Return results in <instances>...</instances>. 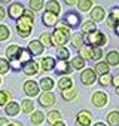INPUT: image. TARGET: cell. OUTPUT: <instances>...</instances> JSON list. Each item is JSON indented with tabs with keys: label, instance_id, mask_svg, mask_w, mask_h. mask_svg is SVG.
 Wrapping results in <instances>:
<instances>
[{
	"label": "cell",
	"instance_id": "obj_1",
	"mask_svg": "<svg viewBox=\"0 0 119 126\" xmlns=\"http://www.w3.org/2000/svg\"><path fill=\"white\" fill-rule=\"evenodd\" d=\"M69 36H70V30L69 27H66L63 22L58 24L57 28L52 33V43L54 45H60V47H63L67 42H69Z\"/></svg>",
	"mask_w": 119,
	"mask_h": 126
},
{
	"label": "cell",
	"instance_id": "obj_2",
	"mask_svg": "<svg viewBox=\"0 0 119 126\" xmlns=\"http://www.w3.org/2000/svg\"><path fill=\"white\" fill-rule=\"evenodd\" d=\"M31 30H33V18L24 14V16H21L17 21V31L21 37H27L31 34Z\"/></svg>",
	"mask_w": 119,
	"mask_h": 126
},
{
	"label": "cell",
	"instance_id": "obj_3",
	"mask_svg": "<svg viewBox=\"0 0 119 126\" xmlns=\"http://www.w3.org/2000/svg\"><path fill=\"white\" fill-rule=\"evenodd\" d=\"M86 40H88V43H89L91 47H100V46H104L106 45L107 37L104 36V33L95 30V31H92V33H89L86 36Z\"/></svg>",
	"mask_w": 119,
	"mask_h": 126
},
{
	"label": "cell",
	"instance_id": "obj_4",
	"mask_svg": "<svg viewBox=\"0 0 119 126\" xmlns=\"http://www.w3.org/2000/svg\"><path fill=\"white\" fill-rule=\"evenodd\" d=\"M24 14H25V9L21 3H12L8 9V15L15 21H18L21 16H24Z\"/></svg>",
	"mask_w": 119,
	"mask_h": 126
},
{
	"label": "cell",
	"instance_id": "obj_5",
	"mask_svg": "<svg viewBox=\"0 0 119 126\" xmlns=\"http://www.w3.org/2000/svg\"><path fill=\"white\" fill-rule=\"evenodd\" d=\"M79 22H80V18L76 12H67L63 18V24L69 28H76L79 25Z\"/></svg>",
	"mask_w": 119,
	"mask_h": 126
},
{
	"label": "cell",
	"instance_id": "obj_6",
	"mask_svg": "<svg viewBox=\"0 0 119 126\" xmlns=\"http://www.w3.org/2000/svg\"><path fill=\"white\" fill-rule=\"evenodd\" d=\"M91 120H92V114L86 110H82L78 113L76 116V123L78 126H89L91 125Z\"/></svg>",
	"mask_w": 119,
	"mask_h": 126
},
{
	"label": "cell",
	"instance_id": "obj_7",
	"mask_svg": "<svg viewBox=\"0 0 119 126\" xmlns=\"http://www.w3.org/2000/svg\"><path fill=\"white\" fill-rule=\"evenodd\" d=\"M80 80H82V83H83V85L91 86V85H92V83H95V80H97V77H95V71H94V70H91V68L83 70V71H82V74H80Z\"/></svg>",
	"mask_w": 119,
	"mask_h": 126
},
{
	"label": "cell",
	"instance_id": "obj_8",
	"mask_svg": "<svg viewBox=\"0 0 119 126\" xmlns=\"http://www.w3.org/2000/svg\"><path fill=\"white\" fill-rule=\"evenodd\" d=\"M39 83L34 82V80H27L24 83V92L28 95V96H36L39 95Z\"/></svg>",
	"mask_w": 119,
	"mask_h": 126
},
{
	"label": "cell",
	"instance_id": "obj_9",
	"mask_svg": "<svg viewBox=\"0 0 119 126\" xmlns=\"http://www.w3.org/2000/svg\"><path fill=\"white\" fill-rule=\"evenodd\" d=\"M92 104L95 107H98V108L104 107L107 104V95L104 92H101V91H95L94 95H92Z\"/></svg>",
	"mask_w": 119,
	"mask_h": 126
},
{
	"label": "cell",
	"instance_id": "obj_10",
	"mask_svg": "<svg viewBox=\"0 0 119 126\" xmlns=\"http://www.w3.org/2000/svg\"><path fill=\"white\" fill-rule=\"evenodd\" d=\"M22 70H24V73L27 74V76H33V74H37L39 73V64L36 61H28V62H25V64L22 65Z\"/></svg>",
	"mask_w": 119,
	"mask_h": 126
},
{
	"label": "cell",
	"instance_id": "obj_11",
	"mask_svg": "<svg viewBox=\"0 0 119 126\" xmlns=\"http://www.w3.org/2000/svg\"><path fill=\"white\" fill-rule=\"evenodd\" d=\"M43 49H45V46L42 45V42L40 40H31L30 42V45H28V50H30V53L31 55H42L43 53Z\"/></svg>",
	"mask_w": 119,
	"mask_h": 126
},
{
	"label": "cell",
	"instance_id": "obj_12",
	"mask_svg": "<svg viewBox=\"0 0 119 126\" xmlns=\"http://www.w3.org/2000/svg\"><path fill=\"white\" fill-rule=\"evenodd\" d=\"M55 71H57V74H70L72 71H73V68H72V65L70 64H67L66 61H60L58 64H55Z\"/></svg>",
	"mask_w": 119,
	"mask_h": 126
},
{
	"label": "cell",
	"instance_id": "obj_13",
	"mask_svg": "<svg viewBox=\"0 0 119 126\" xmlns=\"http://www.w3.org/2000/svg\"><path fill=\"white\" fill-rule=\"evenodd\" d=\"M39 101H40V104H42L43 107H51V105L55 104V95H54L52 92H45V94L40 95Z\"/></svg>",
	"mask_w": 119,
	"mask_h": 126
},
{
	"label": "cell",
	"instance_id": "obj_14",
	"mask_svg": "<svg viewBox=\"0 0 119 126\" xmlns=\"http://www.w3.org/2000/svg\"><path fill=\"white\" fill-rule=\"evenodd\" d=\"M118 24H119V8H115L110 12L109 18H107V27L109 28H115Z\"/></svg>",
	"mask_w": 119,
	"mask_h": 126
},
{
	"label": "cell",
	"instance_id": "obj_15",
	"mask_svg": "<svg viewBox=\"0 0 119 126\" xmlns=\"http://www.w3.org/2000/svg\"><path fill=\"white\" fill-rule=\"evenodd\" d=\"M70 42H72L73 47L80 49V47H83V45H85V36H83L82 33H73V36L70 37Z\"/></svg>",
	"mask_w": 119,
	"mask_h": 126
},
{
	"label": "cell",
	"instance_id": "obj_16",
	"mask_svg": "<svg viewBox=\"0 0 119 126\" xmlns=\"http://www.w3.org/2000/svg\"><path fill=\"white\" fill-rule=\"evenodd\" d=\"M20 49H21V47H20L18 45H9V46H8V49H6V56H8V59H9L11 62L18 59Z\"/></svg>",
	"mask_w": 119,
	"mask_h": 126
},
{
	"label": "cell",
	"instance_id": "obj_17",
	"mask_svg": "<svg viewBox=\"0 0 119 126\" xmlns=\"http://www.w3.org/2000/svg\"><path fill=\"white\" fill-rule=\"evenodd\" d=\"M20 104H17L15 101H9L6 105H5V113H6V116H17L18 113H20Z\"/></svg>",
	"mask_w": 119,
	"mask_h": 126
},
{
	"label": "cell",
	"instance_id": "obj_18",
	"mask_svg": "<svg viewBox=\"0 0 119 126\" xmlns=\"http://www.w3.org/2000/svg\"><path fill=\"white\" fill-rule=\"evenodd\" d=\"M94 68H95V70H94L95 74H100V76L109 74V71H110V65L107 64V62H103V61H98Z\"/></svg>",
	"mask_w": 119,
	"mask_h": 126
},
{
	"label": "cell",
	"instance_id": "obj_19",
	"mask_svg": "<svg viewBox=\"0 0 119 126\" xmlns=\"http://www.w3.org/2000/svg\"><path fill=\"white\" fill-rule=\"evenodd\" d=\"M40 64H42V70H45V71H51L52 68H55V59L54 58H51V56H45V58H42L40 59Z\"/></svg>",
	"mask_w": 119,
	"mask_h": 126
},
{
	"label": "cell",
	"instance_id": "obj_20",
	"mask_svg": "<svg viewBox=\"0 0 119 126\" xmlns=\"http://www.w3.org/2000/svg\"><path fill=\"white\" fill-rule=\"evenodd\" d=\"M31 59V53H30V50L28 49H25V47H21L20 49V53H18V62H20V64H25V62H28Z\"/></svg>",
	"mask_w": 119,
	"mask_h": 126
},
{
	"label": "cell",
	"instance_id": "obj_21",
	"mask_svg": "<svg viewBox=\"0 0 119 126\" xmlns=\"http://www.w3.org/2000/svg\"><path fill=\"white\" fill-rule=\"evenodd\" d=\"M91 18H92V21L95 22V21H103L104 19V9L101 8V6H95L92 11H91Z\"/></svg>",
	"mask_w": 119,
	"mask_h": 126
},
{
	"label": "cell",
	"instance_id": "obj_22",
	"mask_svg": "<svg viewBox=\"0 0 119 126\" xmlns=\"http://www.w3.org/2000/svg\"><path fill=\"white\" fill-rule=\"evenodd\" d=\"M45 8H46V12H51V14H55V15H58L60 11H61L60 3L57 2V0H49V2L45 5Z\"/></svg>",
	"mask_w": 119,
	"mask_h": 126
},
{
	"label": "cell",
	"instance_id": "obj_23",
	"mask_svg": "<svg viewBox=\"0 0 119 126\" xmlns=\"http://www.w3.org/2000/svg\"><path fill=\"white\" fill-rule=\"evenodd\" d=\"M42 19H43V24L46 25V27H51V25H55L57 24V15L55 14H51V12H45L43 14V16H42Z\"/></svg>",
	"mask_w": 119,
	"mask_h": 126
},
{
	"label": "cell",
	"instance_id": "obj_24",
	"mask_svg": "<svg viewBox=\"0 0 119 126\" xmlns=\"http://www.w3.org/2000/svg\"><path fill=\"white\" fill-rule=\"evenodd\" d=\"M39 86H40V89H43L45 92H51L52 88H54V80H52L51 77H43V79L40 80Z\"/></svg>",
	"mask_w": 119,
	"mask_h": 126
},
{
	"label": "cell",
	"instance_id": "obj_25",
	"mask_svg": "<svg viewBox=\"0 0 119 126\" xmlns=\"http://www.w3.org/2000/svg\"><path fill=\"white\" fill-rule=\"evenodd\" d=\"M106 58H107L109 65H118L119 64V52H116V50H110Z\"/></svg>",
	"mask_w": 119,
	"mask_h": 126
},
{
	"label": "cell",
	"instance_id": "obj_26",
	"mask_svg": "<svg viewBox=\"0 0 119 126\" xmlns=\"http://www.w3.org/2000/svg\"><path fill=\"white\" fill-rule=\"evenodd\" d=\"M76 95H78L76 88H70V89H66V91L61 92V96H63L64 101H72V99L76 98Z\"/></svg>",
	"mask_w": 119,
	"mask_h": 126
},
{
	"label": "cell",
	"instance_id": "obj_27",
	"mask_svg": "<svg viewBox=\"0 0 119 126\" xmlns=\"http://www.w3.org/2000/svg\"><path fill=\"white\" fill-rule=\"evenodd\" d=\"M107 123L110 126H119V111H110L107 114Z\"/></svg>",
	"mask_w": 119,
	"mask_h": 126
},
{
	"label": "cell",
	"instance_id": "obj_28",
	"mask_svg": "<svg viewBox=\"0 0 119 126\" xmlns=\"http://www.w3.org/2000/svg\"><path fill=\"white\" fill-rule=\"evenodd\" d=\"M58 88L61 89V91H66V89H70L73 88V82L70 77H61L58 80Z\"/></svg>",
	"mask_w": 119,
	"mask_h": 126
},
{
	"label": "cell",
	"instance_id": "obj_29",
	"mask_svg": "<svg viewBox=\"0 0 119 126\" xmlns=\"http://www.w3.org/2000/svg\"><path fill=\"white\" fill-rule=\"evenodd\" d=\"M72 68H75V70H80V68H85V59L82 58V56H75L73 59H72Z\"/></svg>",
	"mask_w": 119,
	"mask_h": 126
},
{
	"label": "cell",
	"instance_id": "obj_30",
	"mask_svg": "<svg viewBox=\"0 0 119 126\" xmlns=\"http://www.w3.org/2000/svg\"><path fill=\"white\" fill-rule=\"evenodd\" d=\"M48 122H49V125H55L57 122H61V114H60V111H57V110L49 111L48 113Z\"/></svg>",
	"mask_w": 119,
	"mask_h": 126
},
{
	"label": "cell",
	"instance_id": "obj_31",
	"mask_svg": "<svg viewBox=\"0 0 119 126\" xmlns=\"http://www.w3.org/2000/svg\"><path fill=\"white\" fill-rule=\"evenodd\" d=\"M78 8L80 12H88L92 8V0H79L78 2Z\"/></svg>",
	"mask_w": 119,
	"mask_h": 126
},
{
	"label": "cell",
	"instance_id": "obj_32",
	"mask_svg": "<svg viewBox=\"0 0 119 126\" xmlns=\"http://www.w3.org/2000/svg\"><path fill=\"white\" fill-rule=\"evenodd\" d=\"M79 56H82L83 59H92V47L91 46H83L79 49Z\"/></svg>",
	"mask_w": 119,
	"mask_h": 126
},
{
	"label": "cell",
	"instance_id": "obj_33",
	"mask_svg": "<svg viewBox=\"0 0 119 126\" xmlns=\"http://www.w3.org/2000/svg\"><path fill=\"white\" fill-rule=\"evenodd\" d=\"M33 108H34V102H33L31 99H24V101L21 102V110H22L24 113H31Z\"/></svg>",
	"mask_w": 119,
	"mask_h": 126
},
{
	"label": "cell",
	"instance_id": "obj_34",
	"mask_svg": "<svg viewBox=\"0 0 119 126\" xmlns=\"http://www.w3.org/2000/svg\"><path fill=\"white\" fill-rule=\"evenodd\" d=\"M43 120H45V114L42 111H34L33 113V116H31V123L33 125H40V123H43Z\"/></svg>",
	"mask_w": 119,
	"mask_h": 126
},
{
	"label": "cell",
	"instance_id": "obj_35",
	"mask_svg": "<svg viewBox=\"0 0 119 126\" xmlns=\"http://www.w3.org/2000/svg\"><path fill=\"white\" fill-rule=\"evenodd\" d=\"M92 31H95V22L94 21H85L83 24H82V33H92Z\"/></svg>",
	"mask_w": 119,
	"mask_h": 126
},
{
	"label": "cell",
	"instance_id": "obj_36",
	"mask_svg": "<svg viewBox=\"0 0 119 126\" xmlns=\"http://www.w3.org/2000/svg\"><path fill=\"white\" fill-rule=\"evenodd\" d=\"M57 56H58L60 61H66V59L70 56L69 49H66L64 46H63V47H58V49H57Z\"/></svg>",
	"mask_w": 119,
	"mask_h": 126
},
{
	"label": "cell",
	"instance_id": "obj_37",
	"mask_svg": "<svg viewBox=\"0 0 119 126\" xmlns=\"http://www.w3.org/2000/svg\"><path fill=\"white\" fill-rule=\"evenodd\" d=\"M40 42H42L43 46H54V43H52V34L51 33H43L40 36Z\"/></svg>",
	"mask_w": 119,
	"mask_h": 126
},
{
	"label": "cell",
	"instance_id": "obj_38",
	"mask_svg": "<svg viewBox=\"0 0 119 126\" xmlns=\"http://www.w3.org/2000/svg\"><path fill=\"white\" fill-rule=\"evenodd\" d=\"M9 36H11L9 28H8L6 25H3V24H0V42L8 40V39H9Z\"/></svg>",
	"mask_w": 119,
	"mask_h": 126
},
{
	"label": "cell",
	"instance_id": "obj_39",
	"mask_svg": "<svg viewBox=\"0 0 119 126\" xmlns=\"http://www.w3.org/2000/svg\"><path fill=\"white\" fill-rule=\"evenodd\" d=\"M9 70H11L9 61H8V59H3V58H0V74H6Z\"/></svg>",
	"mask_w": 119,
	"mask_h": 126
},
{
	"label": "cell",
	"instance_id": "obj_40",
	"mask_svg": "<svg viewBox=\"0 0 119 126\" xmlns=\"http://www.w3.org/2000/svg\"><path fill=\"white\" fill-rule=\"evenodd\" d=\"M28 5L31 11H40L43 8V0H30Z\"/></svg>",
	"mask_w": 119,
	"mask_h": 126
},
{
	"label": "cell",
	"instance_id": "obj_41",
	"mask_svg": "<svg viewBox=\"0 0 119 126\" xmlns=\"http://www.w3.org/2000/svg\"><path fill=\"white\" fill-rule=\"evenodd\" d=\"M9 91H0V105H6L9 102Z\"/></svg>",
	"mask_w": 119,
	"mask_h": 126
},
{
	"label": "cell",
	"instance_id": "obj_42",
	"mask_svg": "<svg viewBox=\"0 0 119 126\" xmlns=\"http://www.w3.org/2000/svg\"><path fill=\"white\" fill-rule=\"evenodd\" d=\"M100 85L101 86H109L112 83V76L110 74H104V76H100Z\"/></svg>",
	"mask_w": 119,
	"mask_h": 126
},
{
	"label": "cell",
	"instance_id": "obj_43",
	"mask_svg": "<svg viewBox=\"0 0 119 126\" xmlns=\"http://www.w3.org/2000/svg\"><path fill=\"white\" fill-rule=\"evenodd\" d=\"M101 56H103V50H101V47H92V59L98 62Z\"/></svg>",
	"mask_w": 119,
	"mask_h": 126
},
{
	"label": "cell",
	"instance_id": "obj_44",
	"mask_svg": "<svg viewBox=\"0 0 119 126\" xmlns=\"http://www.w3.org/2000/svg\"><path fill=\"white\" fill-rule=\"evenodd\" d=\"M5 16H6V11H5V8H3V6H0V21H3V19H5Z\"/></svg>",
	"mask_w": 119,
	"mask_h": 126
},
{
	"label": "cell",
	"instance_id": "obj_45",
	"mask_svg": "<svg viewBox=\"0 0 119 126\" xmlns=\"http://www.w3.org/2000/svg\"><path fill=\"white\" fill-rule=\"evenodd\" d=\"M112 83H113V85H115L116 88L119 86V74H116L115 77H112Z\"/></svg>",
	"mask_w": 119,
	"mask_h": 126
},
{
	"label": "cell",
	"instance_id": "obj_46",
	"mask_svg": "<svg viewBox=\"0 0 119 126\" xmlns=\"http://www.w3.org/2000/svg\"><path fill=\"white\" fill-rule=\"evenodd\" d=\"M9 125H11V123L8 122V119H3V117L0 119V126H9Z\"/></svg>",
	"mask_w": 119,
	"mask_h": 126
},
{
	"label": "cell",
	"instance_id": "obj_47",
	"mask_svg": "<svg viewBox=\"0 0 119 126\" xmlns=\"http://www.w3.org/2000/svg\"><path fill=\"white\" fill-rule=\"evenodd\" d=\"M64 2H66L67 5H70V6H73L75 3H78V2H79V0H64Z\"/></svg>",
	"mask_w": 119,
	"mask_h": 126
},
{
	"label": "cell",
	"instance_id": "obj_48",
	"mask_svg": "<svg viewBox=\"0 0 119 126\" xmlns=\"http://www.w3.org/2000/svg\"><path fill=\"white\" fill-rule=\"evenodd\" d=\"M52 126H66V123H64V122H57V123L52 125Z\"/></svg>",
	"mask_w": 119,
	"mask_h": 126
},
{
	"label": "cell",
	"instance_id": "obj_49",
	"mask_svg": "<svg viewBox=\"0 0 119 126\" xmlns=\"http://www.w3.org/2000/svg\"><path fill=\"white\" fill-rule=\"evenodd\" d=\"M9 126H22V123H20V122H15V123H11Z\"/></svg>",
	"mask_w": 119,
	"mask_h": 126
},
{
	"label": "cell",
	"instance_id": "obj_50",
	"mask_svg": "<svg viewBox=\"0 0 119 126\" xmlns=\"http://www.w3.org/2000/svg\"><path fill=\"white\" fill-rule=\"evenodd\" d=\"M115 33H116V34H118V36H119V24H118V25H116V27H115Z\"/></svg>",
	"mask_w": 119,
	"mask_h": 126
},
{
	"label": "cell",
	"instance_id": "obj_51",
	"mask_svg": "<svg viewBox=\"0 0 119 126\" xmlns=\"http://www.w3.org/2000/svg\"><path fill=\"white\" fill-rule=\"evenodd\" d=\"M94 126H106V125H104V123H101V122H98V123H95Z\"/></svg>",
	"mask_w": 119,
	"mask_h": 126
},
{
	"label": "cell",
	"instance_id": "obj_52",
	"mask_svg": "<svg viewBox=\"0 0 119 126\" xmlns=\"http://www.w3.org/2000/svg\"><path fill=\"white\" fill-rule=\"evenodd\" d=\"M2 2H3V3H9V2H11V0H2Z\"/></svg>",
	"mask_w": 119,
	"mask_h": 126
},
{
	"label": "cell",
	"instance_id": "obj_53",
	"mask_svg": "<svg viewBox=\"0 0 119 126\" xmlns=\"http://www.w3.org/2000/svg\"><path fill=\"white\" fill-rule=\"evenodd\" d=\"M116 94H118V95H119V86H118V88H116Z\"/></svg>",
	"mask_w": 119,
	"mask_h": 126
},
{
	"label": "cell",
	"instance_id": "obj_54",
	"mask_svg": "<svg viewBox=\"0 0 119 126\" xmlns=\"http://www.w3.org/2000/svg\"><path fill=\"white\" fill-rule=\"evenodd\" d=\"M0 83H2V80H0Z\"/></svg>",
	"mask_w": 119,
	"mask_h": 126
}]
</instances>
